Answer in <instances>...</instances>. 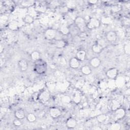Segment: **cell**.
Instances as JSON below:
<instances>
[{
    "mask_svg": "<svg viewBox=\"0 0 130 130\" xmlns=\"http://www.w3.org/2000/svg\"><path fill=\"white\" fill-rule=\"evenodd\" d=\"M77 122L76 120L74 118H69L66 121V126L69 128H73L77 125Z\"/></svg>",
    "mask_w": 130,
    "mask_h": 130,
    "instance_id": "12",
    "label": "cell"
},
{
    "mask_svg": "<svg viewBox=\"0 0 130 130\" xmlns=\"http://www.w3.org/2000/svg\"><path fill=\"white\" fill-rule=\"evenodd\" d=\"M61 101L64 104H68L71 102V99L70 96L68 95H64L61 98Z\"/></svg>",
    "mask_w": 130,
    "mask_h": 130,
    "instance_id": "28",
    "label": "cell"
},
{
    "mask_svg": "<svg viewBox=\"0 0 130 130\" xmlns=\"http://www.w3.org/2000/svg\"><path fill=\"white\" fill-rule=\"evenodd\" d=\"M91 49H92V51L94 53H100L102 52V51L103 49V47L97 43V44H94L93 45H92Z\"/></svg>",
    "mask_w": 130,
    "mask_h": 130,
    "instance_id": "18",
    "label": "cell"
},
{
    "mask_svg": "<svg viewBox=\"0 0 130 130\" xmlns=\"http://www.w3.org/2000/svg\"><path fill=\"white\" fill-rule=\"evenodd\" d=\"M114 116L116 118L118 119H120L123 118L125 115V111L124 109L121 108H119L114 111Z\"/></svg>",
    "mask_w": 130,
    "mask_h": 130,
    "instance_id": "8",
    "label": "cell"
},
{
    "mask_svg": "<svg viewBox=\"0 0 130 130\" xmlns=\"http://www.w3.org/2000/svg\"><path fill=\"white\" fill-rule=\"evenodd\" d=\"M26 119L29 122H34L36 120V116L33 113H29L26 116Z\"/></svg>",
    "mask_w": 130,
    "mask_h": 130,
    "instance_id": "22",
    "label": "cell"
},
{
    "mask_svg": "<svg viewBox=\"0 0 130 130\" xmlns=\"http://www.w3.org/2000/svg\"><path fill=\"white\" fill-rule=\"evenodd\" d=\"M30 57L34 61L40 59V53L38 51H34L30 54Z\"/></svg>",
    "mask_w": 130,
    "mask_h": 130,
    "instance_id": "20",
    "label": "cell"
},
{
    "mask_svg": "<svg viewBox=\"0 0 130 130\" xmlns=\"http://www.w3.org/2000/svg\"><path fill=\"white\" fill-rule=\"evenodd\" d=\"M60 31L63 35H67L69 33V27L65 25H61L59 28Z\"/></svg>",
    "mask_w": 130,
    "mask_h": 130,
    "instance_id": "25",
    "label": "cell"
},
{
    "mask_svg": "<svg viewBox=\"0 0 130 130\" xmlns=\"http://www.w3.org/2000/svg\"><path fill=\"white\" fill-rule=\"evenodd\" d=\"M66 45V42L62 40H57L55 42V46L57 48H62Z\"/></svg>",
    "mask_w": 130,
    "mask_h": 130,
    "instance_id": "21",
    "label": "cell"
},
{
    "mask_svg": "<svg viewBox=\"0 0 130 130\" xmlns=\"http://www.w3.org/2000/svg\"><path fill=\"white\" fill-rule=\"evenodd\" d=\"M47 66L46 62L42 59L35 61L34 63V70L39 74H44L47 70Z\"/></svg>",
    "mask_w": 130,
    "mask_h": 130,
    "instance_id": "1",
    "label": "cell"
},
{
    "mask_svg": "<svg viewBox=\"0 0 130 130\" xmlns=\"http://www.w3.org/2000/svg\"><path fill=\"white\" fill-rule=\"evenodd\" d=\"M69 33H70L72 35H77L79 32H80V30L77 27V26L74 23L71 24L69 27Z\"/></svg>",
    "mask_w": 130,
    "mask_h": 130,
    "instance_id": "14",
    "label": "cell"
},
{
    "mask_svg": "<svg viewBox=\"0 0 130 130\" xmlns=\"http://www.w3.org/2000/svg\"><path fill=\"white\" fill-rule=\"evenodd\" d=\"M81 71L82 73L85 75H88L91 72V68L89 67V66L87 65H84L82 66L81 69Z\"/></svg>",
    "mask_w": 130,
    "mask_h": 130,
    "instance_id": "19",
    "label": "cell"
},
{
    "mask_svg": "<svg viewBox=\"0 0 130 130\" xmlns=\"http://www.w3.org/2000/svg\"><path fill=\"white\" fill-rule=\"evenodd\" d=\"M106 38L107 40L109 42H114L117 40V35L115 31L110 30L107 32L106 34Z\"/></svg>",
    "mask_w": 130,
    "mask_h": 130,
    "instance_id": "4",
    "label": "cell"
},
{
    "mask_svg": "<svg viewBox=\"0 0 130 130\" xmlns=\"http://www.w3.org/2000/svg\"><path fill=\"white\" fill-rule=\"evenodd\" d=\"M74 24L77 26L80 32H84L86 27V24L84 19L80 16L77 17L74 20Z\"/></svg>",
    "mask_w": 130,
    "mask_h": 130,
    "instance_id": "2",
    "label": "cell"
},
{
    "mask_svg": "<svg viewBox=\"0 0 130 130\" xmlns=\"http://www.w3.org/2000/svg\"><path fill=\"white\" fill-rule=\"evenodd\" d=\"M0 48H1V49H0V52H1V53H2L3 51V48H4V47H3L2 45H1V46H0Z\"/></svg>",
    "mask_w": 130,
    "mask_h": 130,
    "instance_id": "36",
    "label": "cell"
},
{
    "mask_svg": "<svg viewBox=\"0 0 130 130\" xmlns=\"http://www.w3.org/2000/svg\"><path fill=\"white\" fill-rule=\"evenodd\" d=\"M73 100L74 101L75 103H78L80 102L81 101V98H80V96L78 95V94H76L74 97V99H73Z\"/></svg>",
    "mask_w": 130,
    "mask_h": 130,
    "instance_id": "33",
    "label": "cell"
},
{
    "mask_svg": "<svg viewBox=\"0 0 130 130\" xmlns=\"http://www.w3.org/2000/svg\"><path fill=\"white\" fill-rule=\"evenodd\" d=\"M14 115L16 118H18L21 120L23 119L25 116L24 111L22 109H19L16 110L14 113Z\"/></svg>",
    "mask_w": 130,
    "mask_h": 130,
    "instance_id": "17",
    "label": "cell"
},
{
    "mask_svg": "<svg viewBox=\"0 0 130 130\" xmlns=\"http://www.w3.org/2000/svg\"><path fill=\"white\" fill-rule=\"evenodd\" d=\"M111 9H112V11L113 12H118V11H119L121 10V7L118 5H115V6H114L112 7Z\"/></svg>",
    "mask_w": 130,
    "mask_h": 130,
    "instance_id": "32",
    "label": "cell"
},
{
    "mask_svg": "<svg viewBox=\"0 0 130 130\" xmlns=\"http://www.w3.org/2000/svg\"><path fill=\"white\" fill-rule=\"evenodd\" d=\"M98 2L97 1H88V3L91 4H95Z\"/></svg>",
    "mask_w": 130,
    "mask_h": 130,
    "instance_id": "35",
    "label": "cell"
},
{
    "mask_svg": "<svg viewBox=\"0 0 130 130\" xmlns=\"http://www.w3.org/2000/svg\"><path fill=\"white\" fill-rule=\"evenodd\" d=\"M123 50L124 53L127 55H129L130 54V45L129 44H126L124 45Z\"/></svg>",
    "mask_w": 130,
    "mask_h": 130,
    "instance_id": "27",
    "label": "cell"
},
{
    "mask_svg": "<svg viewBox=\"0 0 130 130\" xmlns=\"http://www.w3.org/2000/svg\"><path fill=\"white\" fill-rule=\"evenodd\" d=\"M56 36V31L54 29L49 28L46 30L45 36L48 40H52L55 38Z\"/></svg>",
    "mask_w": 130,
    "mask_h": 130,
    "instance_id": "6",
    "label": "cell"
},
{
    "mask_svg": "<svg viewBox=\"0 0 130 130\" xmlns=\"http://www.w3.org/2000/svg\"><path fill=\"white\" fill-rule=\"evenodd\" d=\"M13 124L16 126H20L22 125V122L21 121V119L16 118L13 121Z\"/></svg>",
    "mask_w": 130,
    "mask_h": 130,
    "instance_id": "30",
    "label": "cell"
},
{
    "mask_svg": "<svg viewBox=\"0 0 130 130\" xmlns=\"http://www.w3.org/2000/svg\"><path fill=\"white\" fill-rule=\"evenodd\" d=\"M39 98L42 102H47L50 98V94L49 91L47 90L43 91L40 94Z\"/></svg>",
    "mask_w": 130,
    "mask_h": 130,
    "instance_id": "10",
    "label": "cell"
},
{
    "mask_svg": "<svg viewBox=\"0 0 130 130\" xmlns=\"http://www.w3.org/2000/svg\"><path fill=\"white\" fill-rule=\"evenodd\" d=\"M28 63L24 59H21L18 61V67L21 72H25L28 69Z\"/></svg>",
    "mask_w": 130,
    "mask_h": 130,
    "instance_id": "7",
    "label": "cell"
},
{
    "mask_svg": "<svg viewBox=\"0 0 130 130\" xmlns=\"http://www.w3.org/2000/svg\"><path fill=\"white\" fill-rule=\"evenodd\" d=\"M5 59L3 58H1L0 59V63H1V67H2L3 65H4L5 62Z\"/></svg>",
    "mask_w": 130,
    "mask_h": 130,
    "instance_id": "34",
    "label": "cell"
},
{
    "mask_svg": "<svg viewBox=\"0 0 130 130\" xmlns=\"http://www.w3.org/2000/svg\"><path fill=\"white\" fill-rule=\"evenodd\" d=\"M100 25V21L95 18H91L86 24V27L89 29L98 28Z\"/></svg>",
    "mask_w": 130,
    "mask_h": 130,
    "instance_id": "3",
    "label": "cell"
},
{
    "mask_svg": "<svg viewBox=\"0 0 130 130\" xmlns=\"http://www.w3.org/2000/svg\"><path fill=\"white\" fill-rule=\"evenodd\" d=\"M49 114L51 117L53 118H56L60 116L61 111L58 108L52 107L49 110Z\"/></svg>",
    "mask_w": 130,
    "mask_h": 130,
    "instance_id": "9",
    "label": "cell"
},
{
    "mask_svg": "<svg viewBox=\"0 0 130 130\" xmlns=\"http://www.w3.org/2000/svg\"><path fill=\"white\" fill-rule=\"evenodd\" d=\"M80 64V61L75 57L70 59L69 61V66L72 69H77Z\"/></svg>",
    "mask_w": 130,
    "mask_h": 130,
    "instance_id": "11",
    "label": "cell"
},
{
    "mask_svg": "<svg viewBox=\"0 0 130 130\" xmlns=\"http://www.w3.org/2000/svg\"><path fill=\"white\" fill-rule=\"evenodd\" d=\"M76 57L80 61H82L85 60L86 57V52L84 50H80L76 53Z\"/></svg>",
    "mask_w": 130,
    "mask_h": 130,
    "instance_id": "16",
    "label": "cell"
},
{
    "mask_svg": "<svg viewBox=\"0 0 130 130\" xmlns=\"http://www.w3.org/2000/svg\"><path fill=\"white\" fill-rule=\"evenodd\" d=\"M118 74V70L116 68H113L109 69L106 72L107 77L110 79H114L116 78Z\"/></svg>",
    "mask_w": 130,
    "mask_h": 130,
    "instance_id": "5",
    "label": "cell"
},
{
    "mask_svg": "<svg viewBox=\"0 0 130 130\" xmlns=\"http://www.w3.org/2000/svg\"><path fill=\"white\" fill-rule=\"evenodd\" d=\"M90 64L93 68H96L99 67L101 63V61L99 58L97 57H94L92 58L90 60Z\"/></svg>",
    "mask_w": 130,
    "mask_h": 130,
    "instance_id": "15",
    "label": "cell"
},
{
    "mask_svg": "<svg viewBox=\"0 0 130 130\" xmlns=\"http://www.w3.org/2000/svg\"><path fill=\"white\" fill-rule=\"evenodd\" d=\"M120 107V104L118 101L116 100H112L110 103V109L114 111L118 108Z\"/></svg>",
    "mask_w": 130,
    "mask_h": 130,
    "instance_id": "13",
    "label": "cell"
},
{
    "mask_svg": "<svg viewBox=\"0 0 130 130\" xmlns=\"http://www.w3.org/2000/svg\"><path fill=\"white\" fill-rule=\"evenodd\" d=\"M23 21L25 22L27 24H31V23L33 22L34 21V18L32 16L30 15H26L24 18H23Z\"/></svg>",
    "mask_w": 130,
    "mask_h": 130,
    "instance_id": "23",
    "label": "cell"
},
{
    "mask_svg": "<svg viewBox=\"0 0 130 130\" xmlns=\"http://www.w3.org/2000/svg\"><path fill=\"white\" fill-rule=\"evenodd\" d=\"M79 37L80 38V39L81 40L84 41L85 40H86V38H87V35L85 33V32H80L79 33Z\"/></svg>",
    "mask_w": 130,
    "mask_h": 130,
    "instance_id": "31",
    "label": "cell"
},
{
    "mask_svg": "<svg viewBox=\"0 0 130 130\" xmlns=\"http://www.w3.org/2000/svg\"><path fill=\"white\" fill-rule=\"evenodd\" d=\"M8 27L9 28V29H11L12 30H15L17 29L18 25L14 22H10L9 24Z\"/></svg>",
    "mask_w": 130,
    "mask_h": 130,
    "instance_id": "26",
    "label": "cell"
},
{
    "mask_svg": "<svg viewBox=\"0 0 130 130\" xmlns=\"http://www.w3.org/2000/svg\"><path fill=\"white\" fill-rule=\"evenodd\" d=\"M106 118H107V116L105 114H100L98 115L96 117L97 120L100 123L104 122L106 120Z\"/></svg>",
    "mask_w": 130,
    "mask_h": 130,
    "instance_id": "24",
    "label": "cell"
},
{
    "mask_svg": "<svg viewBox=\"0 0 130 130\" xmlns=\"http://www.w3.org/2000/svg\"><path fill=\"white\" fill-rule=\"evenodd\" d=\"M110 128L112 130H118L120 128V125L119 123H114L111 124Z\"/></svg>",
    "mask_w": 130,
    "mask_h": 130,
    "instance_id": "29",
    "label": "cell"
}]
</instances>
